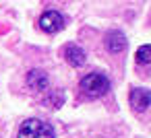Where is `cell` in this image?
<instances>
[{
	"label": "cell",
	"instance_id": "obj_1",
	"mask_svg": "<svg viewBox=\"0 0 151 138\" xmlns=\"http://www.w3.org/2000/svg\"><path fill=\"white\" fill-rule=\"evenodd\" d=\"M79 89L87 95V97H101L110 91V78L101 72H89L87 76L81 78Z\"/></svg>",
	"mask_w": 151,
	"mask_h": 138
},
{
	"label": "cell",
	"instance_id": "obj_2",
	"mask_svg": "<svg viewBox=\"0 0 151 138\" xmlns=\"http://www.w3.org/2000/svg\"><path fill=\"white\" fill-rule=\"evenodd\" d=\"M40 27H42L46 33H58V31L64 27V17H62L58 11H46V13L40 17Z\"/></svg>",
	"mask_w": 151,
	"mask_h": 138
},
{
	"label": "cell",
	"instance_id": "obj_3",
	"mask_svg": "<svg viewBox=\"0 0 151 138\" xmlns=\"http://www.w3.org/2000/svg\"><path fill=\"white\" fill-rule=\"evenodd\" d=\"M27 87H29L31 91H35V93L48 91V87H50V76H48V72L42 70V68L29 70V72H27Z\"/></svg>",
	"mask_w": 151,
	"mask_h": 138
},
{
	"label": "cell",
	"instance_id": "obj_4",
	"mask_svg": "<svg viewBox=\"0 0 151 138\" xmlns=\"http://www.w3.org/2000/svg\"><path fill=\"white\" fill-rule=\"evenodd\" d=\"M128 101H130L132 109H137L139 113H143V111H147V109H149V103H151V93H149L147 89H143V87H137V89H132V91H130Z\"/></svg>",
	"mask_w": 151,
	"mask_h": 138
},
{
	"label": "cell",
	"instance_id": "obj_5",
	"mask_svg": "<svg viewBox=\"0 0 151 138\" xmlns=\"http://www.w3.org/2000/svg\"><path fill=\"white\" fill-rule=\"evenodd\" d=\"M104 43H106V50L110 54H120V52L126 50V37H124L122 31H110V33H106Z\"/></svg>",
	"mask_w": 151,
	"mask_h": 138
},
{
	"label": "cell",
	"instance_id": "obj_6",
	"mask_svg": "<svg viewBox=\"0 0 151 138\" xmlns=\"http://www.w3.org/2000/svg\"><path fill=\"white\" fill-rule=\"evenodd\" d=\"M42 126H44V122H42V120L29 117V120H25V122L21 124L17 138H37V136H40V132H42Z\"/></svg>",
	"mask_w": 151,
	"mask_h": 138
},
{
	"label": "cell",
	"instance_id": "obj_7",
	"mask_svg": "<svg viewBox=\"0 0 151 138\" xmlns=\"http://www.w3.org/2000/svg\"><path fill=\"white\" fill-rule=\"evenodd\" d=\"M64 58H66V62H68L70 66H75V68H81V66L87 62V54H85V50H81V48L75 46V43L66 46V50H64Z\"/></svg>",
	"mask_w": 151,
	"mask_h": 138
},
{
	"label": "cell",
	"instance_id": "obj_8",
	"mask_svg": "<svg viewBox=\"0 0 151 138\" xmlns=\"http://www.w3.org/2000/svg\"><path fill=\"white\" fill-rule=\"evenodd\" d=\"M134 60H137L141 66L149 64V62H151V46H141V48L137 50V56H134Z\"/></svg>",
	"mask_w": 151,
	"mask_h": 138
},
{
	"label": "cell",
	"instance_id": "obj_9",
	"mask_svg": "<svg viewBox=\"0 0 151 138\" xmlns=\"http://www.w3.org/2000/svg\"><path fill=\"white\" fill-rule=\"evenodd\" d=\"M62 103H64V93L62 91H56V93H52V95L46 97V105H50L52 109L62 107Z\"/></svg>",
	"mask_w": 151,
	"mask_h": 138
},
{
	"label": "cell",
	"instance_id": "obj_10",
	"mask_svg": "<svg viewBox=\"0 0 151 138\" xmlns=\"http://www.w3.org/2000/svg\"><path fill=\"white\" fill-rule=\"evenodd\" d=\"M54 136H56L54 128H52L50 124H46V122H44V126H42V132H40V136H37V138H54Z\"/></svg>",
	"mask_w": 151,
	"mask_h": 138
}]
</instances>
